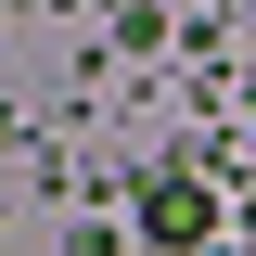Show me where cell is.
Returning a JSON list of instances; mask_svg holds the SVG:
<instances>
[{
    "instance_id": "6da1fadb",
    "label": "cell",
    "mask_w": 256,
    "mask_h": 256,
    "mask_svg": "<svg viewBox=\"0 0 256 256\" xmlns=\"http://www.w3.org/2000/svg\"><path fill=\"white\" fill-rule=\"evenodd\" d=\"M141 218H154L166 244H192V230H205V192H192V180H154V205H141Z\"/></svg>"
}]
</instances>
